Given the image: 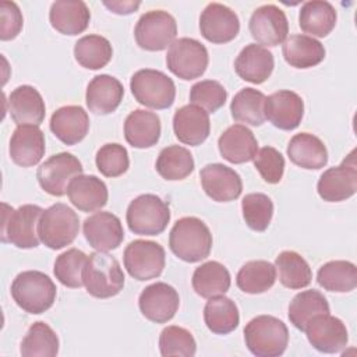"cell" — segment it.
Listing matches in <instances>:
<instances>
[{
  "label": "cell",
  "instance_id": "cell-4",
  "mask_svg": "<svg viewBox=\"0 0 357 357\" xmlns=\"http://www.w3.org/2000/svg\"><path fill=\"white\" fill-rule=\"evenodd\" d=\"M247 349L257 357H279L289 343L286 324L272 315H258L244 328Z\"/></svg>",
  "mask_w": 357,
  "mask_h": 357
},
{
  "label": "cell",
  "instance_id": "cell-10",
  "mask_svg": "<svg viewBox=\"0 0 357 357\" xmlns=\"http://www.w3.org/2000/svg\"><path fill=\"white\" fill-rule=\"evenodd\" d=\"M206 47L194 38H178L167 50L166 66L178 78L190 81L199 78L208 67Z\"/></svg>",
  "mask_w": 357,
  "mask_h": 357
},
{
  "label": "cell",
  "instance_id": "cell-28",
  "mask_svg": "<svg viewBox=\"0 0 357 357\" xmlns=\"http://www.w3.org/2000/svg\"><path fill=\"white\" fill-rule=\"evenodd\" d=\"M52 26L63 35L82 33L91 21V11L82 0H57L49 11Z\"/></svg>",
  "mask_w": 357,
  "mask_h": 357
},
{
  "label": "cell",
  "instance_id": "cell-3",
  "mask_svg": "<svg viewBox=\"0 0 357 357\" xmlns=\"http://www.w3.org/2000/svg\"><path fill=\"white\" fill-rule=\"evenodd\" d=\"M82 280L86 291L96 298L117 296L124 287V273L119 261L103 251L88 255Z\"/></svg>",
  "mask_w": 357,
  "mask_h": 357
},
{
  "label": "cell",
  "instance_id": "cell-49",
  "mask_svg": "<svg viewBox=\"0 0 357 357\" xmlns=\"http://www.w3.org/2000/svg\"><path fill=\"white\" fill-rule=\"evenodd\" d=\"M254 166L264 181L269 184H278L284 173V158L276 148L264 146L257 152L254 158Z\"/></svg>",
  "mask_w": 357,
  "mask_h": 357
},
{
  "label": "cell",
  "instance_id": "cell-45",
  "mask_svg": "<svg viewBox=\"0 0 357 357\" xmlns=\"http://www.w3.org/2000/svg\"><path fill=\"white\" fill-rule=\"evenodd\" d=\"M243 218L254 231H265L273 216V202L262 192L247 194L241 201Z\"/></svg>",
  "mask_w": 357,
  "mask_h": 357
},
{
  "label": "cell",
  "instance_id": "cell-40",
  "mask_svg": "<svg viewBox=\"0 0 357 357\" xmlns=\"http://www.w3.org/2000/svg\"><path fill=\"white\" fill-rule=\"evenodd\" d=\"M266 96L255 89V88H243L240 89L231 103H230V112L231 117L237 123H244L252 127H258L264 124L265 121V113H264V105H265Z\"/></svg>",
  "mask_w": 357,
  "mask_h": 357
},
{
  "label": "cell",
  "instance_id": "cell-5",
  "mask_svg": "<svg viewBox=\"0 0 357 357\" xmlns=\"http://www.w3.org/2000/svg\"><path fill=\"white\" fill-rule=\"evenodd\" d=\"M43 211L39 205L33 204H25L17 209L3 204L1 241L22 250L36 248L40 241L38 225Z\"/></svg>",
  "mask_w": 357,
  "mask_h": 357
},
{
  "label": "cell",
  "instance_id": "cell-41",
  "mask_svg": "<svg viewBox=\"0 0 357 357\" xmlns=\"http://www.w3.org/2000/svg\"><path fill=\"white\" fill-rule=\"evenodd\" d=\"M155 167L159 176L165 180H183L192 173L194 158L187 148L169 145L159 152Z\"/></svg>",
  "mask_w": 357,
  "mask_h": 357
},
{
  "label": "cell",
  "instance_id": "cell-13",
  "mask_svg": "<svg viewBox=\"0 0 357 357\" xmlns=\"http://www.w3.org/2000/svg\"><path fill=\"white\" fill-rule=\"evenodd\" d=\"M356 152L351 151L339 166L326 169L318 183V195L326 202H340L353 197L357 191Z\"/></svg>",
  "mask_w": 357,
  "mask_h": 357
},
{
  "label": "cell",
  "instance_id": "cell-14",
  "mask_svg": "<svg viewBox=\"0 0 357 357\" xmlns=\"http://www.w3.org/2000/svg\"><path fill=\"white\" fill-rule=\"evenodd\" d=\"M251 36L261 46H278L289 33V21L282 8L275 4H264L254 10L248 22Z\"/></svg>",
  "mask_w": 357,
  "mask_h": 357
},
{
  "label": "cell",
  "instance_id": "cell-37",
  "mask_svg": "<svg viewBox=\"0 0 357 357\" xmlns=\"http://www.w3.org/2000/svg\"><path fill=\"white\" fill-rule=\"evenodd\" d=\"M321 314H329V303L326 297L315 289L300 291L289 304V319L294 328L303 332L308 322Z\"/></svg>",
  "mask_w": 357,
  "mask_h": 357
},
{
  "label": "cell",
  "instance_id": "cell-36",
  "mask_svg": "<svg viewBox=\"0 0 357 357\" xmlns=\"http://www.w3.org/2000/svg\"><path fill=\"white\" fill-rule=\"evenodd\" d=\"M276 280V268L264 259L245 262L236 276L237 287L248 294H261L268 291Z\"/></svg>",
  "mask_w": 357,
  "mask_h": 357
},
{
  "label": "cell",
  "instance_id": "cell-27",
  "mask_svg": "<svg viewBox=\"0 0 357 357\" xmlns=\"http://www.w3.org/2000/svg\"><path fill=\"white\" fill-rule=\"evenodd\" d=\"M273 67V54L266 47L257 43H248L234 60L237 75L251 84L265 82L271 77Z\"/></svg>",
  "mask_w": 357,
  "mask_h": 357
},
{
  "label": "cell",
  "instance_id": "cell-2",
  "mask_svg": "<svg viewBox=\"0 0 357 357\" xmlns=\"http://www.w3.org/2000/svg\"><path fill=\"white\" fill-rule=\"evenodd\" d=\"M57 289L53 280L40 271H24L11 283V297L29 314L47 311L56 300Z\"/></svg>",
  "mask_w": 357,
  "mask_h": 357
},
{
  "label": "cell",
  "instance_id": "cell-21",
  "mask_svg": "<svg viewBox=\"0 0 357 357\" xmlns=\"http://www.w3.org/2000/svg\"><path fill=\"white\" fill-rule=\"evenodd\" d=\"M10 158L21 167H31L45 155V134L39 126H17L10 139Z\"/></svg>",
  "mask_w": 357,
  "mask_h": 357
},
{
  "label": "cell",
  "instance_id": "cell-51",
  "mask_svg": "<svg viewBox=\"0 0 357 357\" xmlns=\"http://www.w3.org/2000/svg\"><path fill=\"white\" fill-rule=\"evenodd\" d=\"M103 6L107 7L114 14L127 15L134 13L141 6V3L139 1H103Z\"/></svg>",
  "mask_w": 357,
  "mask_h": 357
},
{
  "label": "cell",
  "instance_id": "cell-24",
  "mask_svg": "<svg viewBox=\"0 0 357 357\" xmlns=\"http://www.w3.org/2000/svg\"><path fill=\"white\" fill-rule=\"evenodd\" d=\"M123 96V84L109 74H100L89 81L85 102L89 112L105 116L113 113L120 106Z\"/></svg>",
  "mask_w": 357,
  "mask_h": 357
},
{
  "label": "cell",
  "instance_id": "cell-15",
  "mask_svg": "<svg viewBox=\"0 0 357 357\" xmlns=\"http://www.w3.org/2000/svg\"><path fill=\"white\" fill-rule=\"evenodd\" d=\"M138 307L141 314L151 322L166 324L176 315L180 307V297L173 286L156 282L141 291Z\"/></svg>",
  "mask_w": 357,
  "mask_h": 357
},
{
  "label": "cell",
  "instance_id": "cell-39",
  "mask_svg": "<svg viewBox=\"0 0 357 357\" xmlns=\"http://www.w3.org/2000/svg\"><path fill=\"white\" fill-rule=\"evenodd\" d=\"M280 283L291 290L307 287L312 280V271L308 262L296 251H282L275 259Z\"/></svg>",
  "mask_w": 357,
  "mask_h": 357
},
{
  "label": "cell",
  "instance_id": "cell-6",
  "mask_svg": "<svg viewBox=\"0 0 357 357\" xmlns=\"http://www.w3.org/2000/svg\"><path fill=\"white\" fill-rule=\"evenodd\" d=\"M126 220L134 234L158 236L170 222V208L155 194H141L130 202Z\"/></svg>",
  "mask_w": 357,
  "mask_h": 357
},
{
  "label": "cell",
  "instance_id": "cell-1",
  "mask_svg": "<svg viewBox=\"0 0 357 357\" xmlns=\"http://www.w3.org/2000/svg\"><path fill=\"white\" fill-rule=\"evenodd\" d=\"M212 243L209 227L195 216L178 219L169 234L172 252L181 261L190 264L205 259L212 250Z\"/></svg>",
  "mask_w": 357,
  "mask_h": 357
},
{
  "label": "cell",
  "instance_id": "cell-47",
  "mask_svg": "<svg viewBox=\"0 0 357 357\" xmlns=\"http://www.w3.org/2000/svg\"><path fill=\"white\" fill-rule=\"evenodd\" d=\"M98 170L106 177H119L130 167L127 149L116 142L102 145L95 156Z\"/></svg>",
  "mask_w": 357,
  "mask_h": 357
},
{
  "label": "cell",
  "instance_id": "cell-25",
  "mask_svg": "<svg viewBox=\"0 0 357 357\" xmlns=\"http://www.w3.org/2000/svg\"><path fill=\"white\" fill-rule=\"evenodd\" d=\"M218 148L223 159L240 165L254 160L258 152V141L250 128L243 124H233L220 134Z\"/></svg>",
  "mask_w": 357,
  "mask_h": 357
},
{
  "label": "cell",
  "instance_id": "cell-42",
  "mask_svg": "<svg viewBox=\"0 0 357 357\" xmlns=\"http://www.w3.org/2000/svg\"><path fill=\"white\" fill-rule=\"evenodd\" d=\"M113 56L110 42L100 35H85L74 45V57L79 66L88 70L103 68Z\"/></svg>",
  "mask_w": 357,
  "mask_h": 357
},
{
  "label": "cell",
  "instance_id": "cell-32",
  "mask_svg": "<svg viewBox=\"0 0 357 357\" xmlns=\"http://www.w3.org/2000/svg\"><path fill=\"white\" fill-rule=\"evenodd\" d=\"M287 64L294 68H311L325 59L324 45L312 36L296 33L289 36L282 46Z\"/></svg>",
  "mask_w": 357,
  "mask_h": 357
},
{
  "label": "cell",
  "instance_id": "cell-12",
  "mask_svg": "<svg viewBox=\"0 0 357 357\" xmlns=\"http://www.w3.org/2000/svg\"><path fill=\"white\" fill-rule=\"evenodd\" d=\"M84 167L77 156L60 152L46 159L36 172V178L43 191L50 195L61 197L67 192L71 180L82 174Z\"/></svg>",
  "mask_w": 357,
  "mask_h": 357
},
{
  "label": "cell",
  "instance_id": "cell-34",
  "mask_svg": "<svg viewBox=\"0 0 357 357\" xmlns=\"http://www.w3.org/2000/svg\"><path fill=\"white\" fill-rule=\"evenodd\" d=\"M206 328L216 335H227L240 324V314L236 303L225 294L209 297L204 307Z\"/></svg>",
  "mask_w": 357,
  "mask_h": 357
},
{
  "label": "cell",
  "instance_id": "cell-35",
  "mask_svg": "<svg viewBox=\"0 0 357 357\" xmlns=\"http://www.w3.org/2000/svg\"><path fill=\"white\" fill-rule=\"evenodd\" d=\"M192 289L204 298L225 294L231 283L227 268L218 261H208L195 268L192 273Z\"/></svg>",
  "mask_w": 357,
  "mask_h": 357
},
{
  "label": "cell",
  "instance_id": "cell-9",
  "mask_svg": "<svg viewBox=\"0 0 357 357\" xmlns=\"http://www.w3.org/2000/svg\"><path fill=\"white\" fill-rule=\"evenodd\" d=\"M177 22L165 10H151L139 17L134 28L137 45L149 52L165 50L176 40Z\"/></svg>",
  "mask_w": 357,
  "mask_h": 357
},
{
  "label": "cell",
  "instance_id": "cell-29",
  "mask_svg": "<svg viewBox=\"0 0 357 357\" xmlns=\"http://www.w3.org/2000/svg\"><path fill=\"white\" fill-rule=\"evenodd\" d=\"M70 202L82 212H95L107 204L109 191L99 177L79 174L71 180L67 188Z\"/></svg>",
  "mask_w": 357,
  "mask_h": 357
},
{
  "label": "cell",
  "instance_id": "cell-23",
  "mask_svg": "<svg viewBox=\"0 0 357 357\" xmlns=\"http://www.w3.org/2000/svg\"><path fill=\"white\" fill-rule=\"evenodd\" d=\"M8 113L17 126H39L45 120L46 106L32 85H20L8 96Z\"/></svg>",
  "mask_w": 357,
  "mask_h": 357
},
{
  "label": "cell",
  "instance_id": "cell-46",
  "mask_svg": "<svg viewBox=\"0 0 357 357\" xmlns=\"http://www.w3.org/2000/svg\"><path fill=\"white\" fill-rule=\"evenodd\" d=\"M159 350L163 357H192L197 351V343L190 331L177 325H170L160 332Z\"/></svg>",
  "mask_w": 357,
  "mask_h": 357
},
{
  "label": "cell",
  "instance_id": "cell-17",
  "mask_svg": "<svg viewBox=\"0 0 357 357\" xmlns=\"http://www.w3.org/2000/svg\"><path fill=\"white\" fill-rule=\"evenodd\" d=\"M201 35L212 43H227L240 32L238 15L222 3H209L199 17Z\"/></svg>",
  "mask_w": 357,
  "mask_h": 357
},
{
  "label": "cell",
  "instance_id": "cell-31",
  "mask_svg": "<svg viewBox=\"0 0 357 357\" xmlns=\"http://www.w3.org/2000/svg\"><path fill=\"white\" fill-rule=\"evenodd\" d=\"M289 159L307 170L322 169L328 163V149L314 134L298 132L291 137L287 145Z\"/></svg>",
  "mask_w": 357,
  "mask_h": 357
},
{
  "label": "cell",
  "instance_id": "cell-18",
  "mask_svg": "<svg viewBox=\"0 0 357 357\" xmlns=\"http://www.w3.org/2000/svg\"><path fill=\"white\" fill-rule=\"evenodd\" d=\"M205 194L216 202H230L240 197L243 181L240 174L222 163H209L199 172Z\"/></svg>",
  "mask_w": 357,
  "mask_h": 357
},
{
  "label": "cell",
  "instance_id": "cell-43",
  "mask_svg": "<svg viewBox=\"0 0 357 357\" xmlns=\"http://www.w3.org/2000/svg\"><path fill=\"white\" fill-rule=\"evenodd\" d=\"M20 353L24 357H54L59 353V337L46 322H33L21 342Z\"/></svg>",
  "mask_w": 357,
  "mask_h": 357
},
{
  "label": "cell",
  "instance_id": "cell-20",
  "mask_svg": "<svg viewBox=\"0 0 357 357\" xmlns=\"http://www.w3.org/2000/svg\"><path fill=\"white\" fill-rule=\"evenodd\" d=\"M84 236L96 251L116 250L124 240V230L120 219L112 212L100 211L84 220Z\"/></svg>",
  "mask_w": 357,
  "mask_h": 357
},
{
  "label": "cell",
  "instance_id": "cell-38",
  "mask_svg": "<svg viewBox=\"0 0 357 357\" xmlns=\"http://www.w3.org/2000/svg\"><path fill=\"white\" fill-rule=\"evenodd\" d=\"M317 282L328 291L349 293L357 286V268L350 261H329L318 269Z\"/></svg>",
  "mask_w": 357,
  "mask_h": 357
},
{
  "label": "cell",
  "instance_id": "cell-50",
  "mask_svg": "<svg viewBox=\"0 0 357 357\" xmlns=\"http://www.w3.org/2000/svg\"><path fill=\"white\" fill-rule=\"evenodd\" d=\"M24 25L20 7L14 1L0 3V39L11 40L18 36Z\"/></svg>",
  "mask_w": 357,
  "mask_h": 357
},
{
  "label": "cell",
  "instance_id": "cell-33",
  "mask_svg": "<svg viewBox=\"0 0 357 357\" xmlns=\"http://www.w3.org/2000/svg\"><path fill=\"white\" fill-rule=\"evenodd\" d=\"M337 14L335 7L325 0L305 1L298 14V25L312 38L328 36L336 25Z\"/></svg>",
  "mask_w": 357,
  "mask_h": 357
},
{
  "label": "cell",
  "instance_id": "cell-26",
  "mask_svg": "<svg viewBox=\"0 0 357 357\" xmlns=\"http://www.w3.org/2000/svg\"><path fill=\"white\" fill-rule=\"evenodd\" d=\"M50 130L66 145L81 142L89 131V117L84 107L68 105L59 107L50 117Z\"/></svg>",
  "mask_w": 357,
  "mask_h": 357
},
{
  "label": "cell",
  "instance_id": "cell-7",
  "mask_svg": "<svg viewBox=\"0 0 357 357\" xmlns=\"http://www.w3.org/2000/svg\"><path fill=\"white\" fill-rule=\"evenodd\" d=\"M79 231V218L73 208L57 202L43 211L38 234L40 241L50 250H61L70 245Z\"/></svg>",
  "mask_w": 357,
  "mask_h": 357
},
{
  "label": "cell",
  "instance_id": "cell-30",
  "mask_svg": "<svg viewBox=\"0 0 357 357\" xmlns=\"http://www.w3.org/2000/svg\"><path fill=\"white\" fill-rule=\"evenodd\" d=\"M160 131V119L153 112L135 109L126 117L124 138L132 148L145 149L156 145Z\"/></svg>",
  "mask_w": 357,
  "mask_h": 357
},
{
  "label": "cell",
  "instance_id": "cell-8",
  "mask_svg": "<svg viewBox=\"0 0 357 357\" xmlns=\"http://www.w3.org/2000/svg\"><path fill=\"white\" fill-rule=\"evenodd\" d=\"M130 89L135 100L146 107L162 110L174 103L176 85L163 71L142 68L132 74Z\"/></svg>",
  "mask_w": 357,
  "mask_h": 357
},
{
  "label": "cell",
  "instance_id": "cell-22",
  "mask_svg": "<svg viewBox=\"0 0 357 357\" xmlns=\"http://www.w3.org/2000/svg\"><path fill=\"white\" fill-rule=\"evenodd\" d=\"M173 131L176 138L190 146L201 145L209 135V114L197 105H185L174 112Z\"/></svg>",
  "mask_w": 357,
  "mask_h": 357
},
{
  "label": "cell",
  "instance_id": "cell-44",
  "mask_svg": "<svg viewBox=\"0 0 357 357\" xmlns=\"http://www.w3.org/2000/svg\"><path fill=\"white\" fill-rule=\"evenodd\" d=\"M88 255L78 248H70L61 252L54 261V276L56 279L67 287L78 289L84 284L82 271L85 266Z\"/></svg>",
  "mask_w": 357,
  "mask_h": 357
},
{
  "label": "cell",
  "instance_id": "cell-19",
  "mask_svg": "<svg viewBox=\"0 0 357 357\" xmlns=\"http://www.w3.org/2000/svg\"><path fill=\"white\" fill-rule=\"evenodd\" d=\"M265 119L276 128L290 131L300 126L304 116L303 98L289 89H280L271 93L264 105Z\"/></svg>",
  "mask_w": 357,
  "mask_h": 357
},
{
  "label": "cell",
  "instance_id": "cell-48",
  "mask_svg": "<svg viewBox=\"0 0 357 357\" xmlns=\"http://www.w3.org/2000/svg\"><path fill=\"white\" fill-rule=\"evenodd\" d=\"M227 99L225 86L215 79H204L195 82L190 89V102L202 107L208 113L219 110Z\"/></svg>",
  "mask_w": 357,
  "mask_h": 357
},
{
  "label": "cell",
  "instance_id": "cell-16",
  "mask_svg": "<svg viewBox=\"0 0 357 357\" xmlns=\"http://www.w3.org/2000/svg\"><path fill=\"white\" fill-rule=\"evenodd\" d=\"M310 344L321 353H339L349 342L346 325L337 317L321 314L314 317L304 329Z\"/></svg>",
  "mask_w": 357,
  "mask_h": 357
},
{
  "label": "cell",
  "instance_id": "cell-11",
  "mask_svg": "<svg viewBox=\"0 0 357 357\" xmlns=\"http://www.w3.org/2000/svg\"><path fill=\"white\" fill-rule=\"evenodd\" d=\"M124 268L137 280L160 276L166 264L165 248L151 240H134L124 250Z\"/></svg>",
  "mask_w": 357,
  "mask_h": 357
}]
</instances>
